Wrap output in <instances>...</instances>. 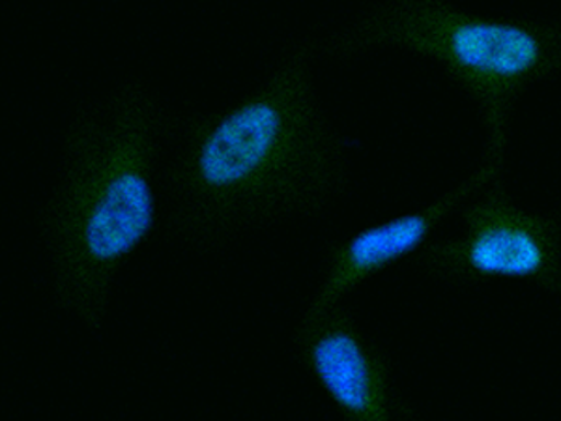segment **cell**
<instances>
[{
	"mask_svg": "<svg viewBox=\"0 0 561 421\" xmlns=\"http://www.w3.org/2000/svg\"><path fill=\"white\" fill-rule=\"evenodd\" d=\"M465 237L431 242L415 264L449 283L515 280L561 293V227L554 216L513 205L494 184L462 208Z\"/></svg>",
	"mask_w": 561,
	"mask_h": 421,
	"instance_id": "4",
	"label": "cell"
},
{
	"mask_svg": "<svg viewBox=\"0 0 561 421\" xmlns=\"http://www.w3.org/2000/svg\"><path fill=\"white\" fill-rule=\"evenodd\" d=\"M396 421H423L420 416L415 414V410L410 407L409 402L397 396L396 401Z\"/></svg>",
	"mask_w": 561,
	"mask_h": 421,
	"instance_id": "7",
	"label": "cell"
},
{
	"mask_svg": "<svg viewBox=\"0 0 561 421\" xmlns=\"http://www.w3.org/2000/svg\"><path fill=\"white\" fill-rule=\"evenodd\" d=\"M313 39L288 49L229 107L176 122L161 171L163 229L198 251L248 230L317 217L345 192L346 140L314 87Z\"/></svg>",
	"mask_w": 561,
	"mask_h": 421,
	"instance_id": "1",
	"label": "cell"
},
{
	"mask_svg": "<svg viewBox=\"0 0 561 421\" xmlns=\"http://www.w3.org/2000/svg\"><path fill=\"white\" fill-rule=\"evenodd\" d=\"M500 173L502 171L497 167L485 163L478 173H473L433 205L391 217L380 224L367 225L345 240L332 243L325 253L324 274L301 320L317 319L332 311L365 281L396 266L397 262L420 255L431 243L428 240L436 227L457 205L472 197L479 190H485L491 182H496Z\"/></svg>",
	"mask_w": 561,
	"mask_h": 421,
	"instance_id": "6",
	"label": "cell"
},
{
	"mask_svg": "<svg viewBox=\"0 0 561 421\" xmlns=\"http://www.w3.org/2000/svg\"><path fill=\"white\" fill-rule=\"evenodd\" d=\"M375 47L434 58L478 103L489 129L486 163L502 171L513 105L529 84L561 73V20H497L440 0H389L325 42L333 57Z\"/></svg>",
	"mask_w": 561,
	"mask_h": 421,
	"instance_id": "3",
	"label": "cell"
},
{
	"mask_svg": "<svg viewBox=\"0 0 561 421\" xmlns=\"http://www.w3.org/2000/svg\"><path fill=\"white\" fill-rule=\"evenodd\" d=\"M298 357L343 421H396L389 360L345 307L300 320Z\"/></svg>",
	"mask_w": 561,
	"mask_h": 421,
	"instance_id": "5",
	"label": "cell"
},
{
	"mask_svg": "<svg viewBox=\"0 0 561 421\" xmlns=\"http://www.w3.org/2000/svg\"><path fill=\"white\" fill-rule=\"evenodd\" d=\"M176 122L152 90L129 81L79 109L66 128L62 169L38 230L53 300L89 332H102L116 277L158 230Z\"/></svg>",
	"mask_w": 561,
	"mask_h": 421,
	"instance_id": "2",
	"label": "cell"
}]
</instances>
